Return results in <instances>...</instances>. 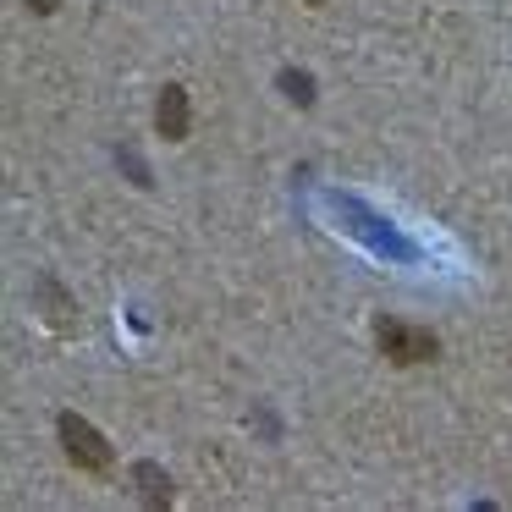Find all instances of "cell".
Here are the masks:
<instances>
[{"label":"cell","mask_w":512,"mask_h":512,"mask_svg":"<svg viewBox=\"0 0 512 512\" xmlns=\"http://www.w3.org/2000/svg\"><path fill=\"white\" fill-rule=\"evenodd\" d=\"M375 347L391 364H430V358H441V336H435L430 325L397 320V314H380L375 320Z\"/></svg>","instance_id":"cell-1"},{"label":"cell","mask_w":512,"mask_h":512,"mask_svg":"<svg viewBox=\"0 0 512 512\" xmlns=\"http://www.w3.org/2000/svg\"><path fill=\"white\" fill-rule=\"evenodd\" d=\"M56 435H61V452H67L72 468H89V474H105L116 463V446L94 430L83 413H56Z\"/></svg>","instance_id":"cell-2"},{"label":"cell","mask_w":512,"mask_h":512,"mask_svg":"<svg viewBox=\"0 0 512 512\" xmlns=\"http://www.w3.org/2000/svg\"><path fill=\"white\" fill-rule=\"evenodd\" d=\"M155 133L166 138V144H182V138L193 133V100L182 83H160L155 94Z\"/></svg>","instance_id":"cell-3"},{"label":"cell","mask_w":512,"mask_h":512,"mask_svg":"<svg viewBox=\"0 0 512 512\" xmlns=\"http://www.w3.org/2000/svg\"><path fill=\"white\" fill-rule=\"evenodd\" d=\"M133 485H138V501L144 507H171V496H177V485H171V474L160 463H133Z\"/></svg>","instance_id":"cell-4"},{"label":"cell","mask_w":512,"mask_h":512,"mask_svg":"<svg viewBox=\"0 0 512 512\" xmlns=\"http://www.w3.org/2000/svg\"><path fill=\"white\" fill-rule=\"evenodd\" d=\"M34 298H45V320L56 325V331H67V325H78V303L61 292V281L56 276H39L34 281Z\"/></svg>","instance_id":"cell-5"},{"label":"cell","mask_w":512,"mask_h":512,"mask_svg":"<svg viewBox=\"0 0 512 512\" xmlns=\"http://www.w3.org/2000/svg\"><path fill=\"white\" fill-rule=\"evenodd\" d=\"M276 89H281V100L298 105V111H309V105L320 100V83H314V72H303V67H281L276 72Z\"/></svg>","instance_id":"cell-6"},{"label":"cell","mask_w":512,"mask_h":512,"mask_svg":"<svg viewBox=\"0 0 512 512\" xmlns=\"http://www.w3.org/2000/svg\"><path fill=\"white\" fill-rule=\"evenodd\" d=\"M116 166L127 171V177L138 182V188H155V177H149V166H144V155H138L133 144H116Z\"/></svg>","instance_id":"cell-7"},{"label":"cell","mask_w":512,"mask_h":512,"mask_svg":"<svg viewBox=\"0 0 512 512\" xmlns=\"http://www.w3.org/2000/svg\"><path fill=\"white\" fill-rule=\"evenodd\" d=\"M23 6H28L34 17H56V12H61V0H23Z\"/></svg>","instance_id":"cell-8"},{"label":"cell","mask_w":512,"mask_h":512,"mask_svg":"<svg viewBox=\"0 0 512 512\" xmlns=\"http://www.w3.org/2000/svg\"><path fill=\"white\" fill-rule=\"evenodd\" d=\"M303 6H314V12H320V6H325V0H303Z\"/></svg>","instance_id":"cell-9"}]
</instances>
